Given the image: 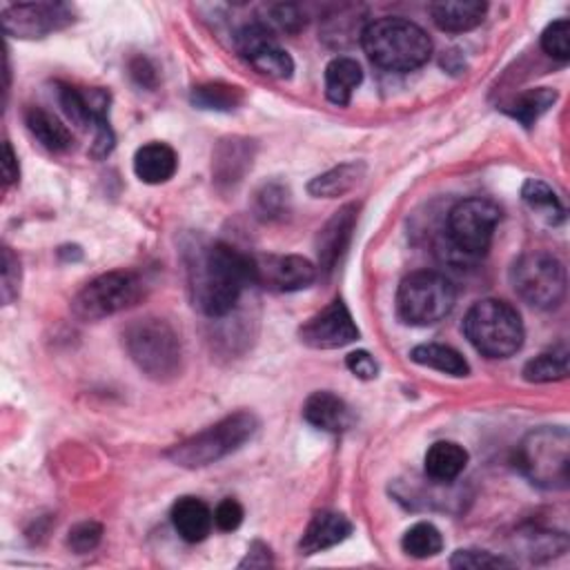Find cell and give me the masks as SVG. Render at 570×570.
Returning a JSON list of instances; mask_svg holds the SVG:
<instances>
[{"instance_id":"cell-40","label":"cell","mask_w":570,"mask_h":570,"mask_svg":"<svg viewBox=\"0 0 570 570\" xmlns=\"http://www.w3.org/2000/svg\"><path fill=\"white\" fill-rule=\"evenodd\" d=\"M272 23L283 32H299L305 25V19L297 6H279L272 12Z\"/></svg>"},{"instance_id":"cell-28","label":"cell","mask_w":570,"mask_h":570,"mask_svg":"<svg viewBox=\"0 0 570 570\" xmlns=\"http://www.w3.org/2000/svg\"><path fill=\"white\" fill-rule=\"evenodd\" d=\"M189 101H193L195 107L208 112H235L243 105L246 92L230 83H204L193 90Z\"/></svg>"},{"instance_id":"cell-23","label":"cell","mask_w":570,"mask_h":570,"mask_svg":"<svg viewBox=\"0 0 570 570\" xmlns=\"http://www.w3.org/2000/svg\"><path fill=\"white\" fill-rule=\"evenodd\" d=\"M363 176H365V165L361 160L341 163L328 169L325 174L314 176L308 183V193L317 199H336L348 195L350 189H354Z\"/></svg>"},{"instance_id":"cell-6","label":"cell","mask_w":570,"mask_h":570,"mask_svg":"<svg viewBox=\"0 0 570 570\" xmlns=\"http://www.w3.org/2000/svg\"><path fill=\"white\" fill-rule=\"evenodd\" d=\"M466 339L477 352L490 359H506L524 345V323L519 312L499 299L477 301L464 319Z\"/></svg>"},{"instance_id":"cell-42","label":"cell","mask_w":570,"mask_h":570,"mask_svg":"<svg viewBox=\"0 0 570 570\" xmlns=\"http://www.w3.org/2000/svg\"><path fill=\"white\" fill-rule=\"evenodd\" d=\"M272 550L261 543V541H255L246 555V559L239 563V568H266V566H272Z\"/></svg>"},{"instance_id":"cell-16","label":"cell","mask_w":570,"mask_h":570,"mask_svg":"<svg viewBox=\"0 0 570 570\" xmlns=\"http://www.w3.org/2000/svg\"><path fill=\"white\" fill-rule=\"evenodd\" d=\"M59 103L68 118L79 127H112L107 121L110 94L105 90H79L72 85H59Z\"/></svg>"},{"instance_id":"cell-5","label":"cell","mask_w":570,"mask_h":570,"mask_svg":"<svg viewBox=\"0 0 570 570\" xmlns=\"http://www.w3.org/2000/svg\"><path fill=\"white\" fill-rule=\"evenodd\" d=\"M257 428H259V419L252 413L241 411V413L228 415L226 419L217 422L208 431L172 446L167 450V457L180 468H189V470L206 468L239 450L248 439L255 437Z\"/></svg>"},{"instance_id":"cell-13","label":"cell","mask_w":570,"mask_h":570,"mask_svg":"<svg viewBox=\"0 0 570 570\" xmlns=\"http://www.w3.org/2000/svg\"><path fill=\"white\" fill-rule=\"evenodd\" d=\"M301 343L314 350H336L359 339V328L341 299H334L299 330Z\"/></svg>"},{"instance_id":"cell-35","label":"cell","mask_w":570,"mask_h":570,"mask_svg":"<svg viewBox=\"0 0 570 570\" xmlns=\"http://www.w3.org/2000/svg\"><path fill=\"white\" fill-rule=\"evenodd\" d=\"M453 568H510L512 561L506 557L493 555L488 550H477V548H466L457 550L450 559Z\"/></svg>"},{"instance_id":"cell-15","label":"cell","mask_w":570,"mask_h":570,"mask_svg":"<svg viewBox=\"0 0 570 570\" xmlns=\"http://www.w3.org/2000/svg\"><path fill=\"white\" fill-rule=\"evenodd\" d=\"M257 143L246 136H226L213 152V180L221 193L237 189L252 169Z\"/></svg>"},{"instance_id":"cell-8","label":"cell","mask_w":570,"mask_h":570,"mask_svg":"<svg viewBox=\"0 0 570 570\" xmlns=\"http://www.w3.org/2000/svg\"><path fill=\"white\" fill-rule=\"evenodd\" d=\"M455 303L453 281L431 270L408 274L397 292V312L408 325H435L453 312Z\"/></svg>"},{"instance_id":"cell-14","label":"cell","mask_w":570,"mask_h":570,"mask_svg":"<svg viewBox=\"0 0 570 570\" xmlns=\"http://www.w3.org/2000/svg\"><path fill=\"white\" fill-rule=\"evenodd\" d=\"M319 268L297 255H268L255 257V279L257 286H263L274 292H299L310 288L317 281Z\"/></svg>"},{"instance_id":"cell-38","label":"cell","mask_w":570,"mask_h":570,"mask_svg":"<svg viewBox=\"0 0 570 570\" xmlns=\"http://www.w3.org/2000/svg\"><path fill=\"white\" fill-rule=\"evenodd\" d=\"M246 510L237 499H224L215 510V526L224 532H232L243 524Z\"/></svg>"},{"instance_id":"cell-41","label":"cell","mask_w":570,"mask_h":570,"mask_svg":"<svg viewBox=\"0 0 570 570\" xmlns=\"http://www.w3.org/2000/svg\"><path fill=\"white\" fill-rule=\"evenodd\" d=\"M129 74L132 79L141 85V87H156L158 76H156V68L145 59V56H136L129 61Z\"/></svg>"},{"instance_id":"cell-9","label":"cell","mask_w":570,"mask_h":570,"mask_svg":"<svg viewBox=\"0 0 570 570\" xmlns=\"http://www.w3.org/2000/svg\"><path fill=\"white\" fill-rule=\"evenodd\" d=\"M515 292L537 310H552L566 297V268L543 250L521 255L510 268Z\"/></svg>"},{"instance_id":"cell-4","label":"cell","mask_w":570,"mask_h":570,"mask_svg":"<svg viewBox=\"0 0 570 570\" xmlns=\"http://www.w3.org/2000/svg\"><path fill=\"white\" fill-rule=\"evenodd\" d=\"M515 464L541 490H566L570 481V435L563 426H543L524 437Z\"/></svg>"},{"instance_id":"cell-25","label":"cell","mask_w":570,"mask_h":570,"mask_svg":"<svg viewBox=\"0 0 570 570\" xmlns=\"http://www.w3.org/2000/svg\"><path fill=\"white\" fill-rule=\"evenodd\" d=\"M361 65L350 56H339L325 68V96L330 103L345 107L352 101L354 90L361 85Z\"/></svg>"},{"instance_id":"cell-27","label":"cell","mask_w":570,"mask_h":570,"mask_svg":"<svg viewBox=\"0 0 570 570\" xmlns=\"http://www.w3.org/2000/svg\"><path fill=\"white\" fill-rule=\"evenodd\" d=\"M411 359L424 367H433V370H439L450 376H466L470 372V365L464 359V354L457 352L455 348L442 345V343L417 345V348H413Z\"/></svg>"},{"instance_id":"cell-34","label":"cell","mask_w":570,"mask_h":570,"mask_svg":"<svg viewBox=\"0 0 570 570\" xmlns=\"http://www.w3.org/2000/svg\"><path fill=\"white\" fill-rule=\"evenodd\" d=\"M541 48L548 56L557 61H568L570 59V21L559 19L550 23L543 34H541Z\"/></svg>"},{"instance_id":"cell-10","label":"cell","mask_w":570,"mask_h":570,"mask_svg":"<svg viewBox=\"0 0 570 570\" xmlns=\"http://www.w3.org/2000/svg\"><path fill=\"white\" fill-rule=\"evenodd\" d=\"M145 294V283L136 272H105L92 279L72 301V312L81 321H101L134 308Z\"/></svg>"},{"instance_id":"cell-21","label":"cell","mask_w":570,"mask_h":570,"mask_svg":"<svg viewBox=\"0 0 570 570\" xmlns=\"http://www.w3.org/2000/svg\"><path fill=\"white\" fill-rule=\"evenodd\" d=\"M303 417L310 426L325 433H345L352 426V413L348 404L332 393H314L303 406Z\"/></svg>"},{"instance_id":"cell-12","label":"cell","mask_w":570,"mask_h":570,"mask_svg":"<svg viewBox=\"0 0 570 570\" xmlns=\"http://www.w3.org/2000/svg\"><path fill=\"white\" fill-rule=\"evenodd\" d=\"M237 48L263 76L286 81L294 72V61L283 48H279L274 34L263 23L243 25L237 34Z\"/></svg>"},{"instance_id":"cell-36","label":"cell","mask_w":570,"mask_h":570,"mask_svg":"<svg viewBox=\"0 0 570 570\" xmlns=\"http://www.w3.org/2000/svg\"><path fill=\"white\" fill-rule=\"evenodd\" d=\"M103 539V526L96 521H81L76 524L70 535H68V546L76 552V555H85L92 552Z\"/></svg>"},{"instance_id":"cell-39","label":"cell","mask_w":570,"mask_h":570,"mask_svg":"<svg viewBox=\"0 0 570 570\" xmlns=\"http://www.w3.org/2000/svg\"><path fill=\"white\" fill-rule=\"evenodd\" d=\"M345 365L348 370L356 376V379H363V382H372V379L379 376V363L374 361V356L365 350H356V352H350L345 356Z\"/></svg>"},{"instance_id":"cell-32","label":"cell","mask_w":570,"mask_h":570,"mask_svg":"<svg viewBox=\"0 0 570 570\" xmlns=\"http://www.w3.org/2000/svg\"><path fill=\"white\" fill-rule=\"evenodd\" d=\"M402 548L408 557L428 559V557H435V555L442 552L444 537L433 524L419 521V524H415L413 528L406 530V535L402 539Z\"/></svg>"},{"instance_id":"cell-29","label":"cell","mask_w":570,"mask_h":570,"mask_svg":"<svg viewBox=\"0 0 570 570\" xmlns=\"http://www.w3.org/2000/svg\"><path fill=\"white\" fill-rule=\"evenodd\" d=\"M252 210L255 217L266 224L286 219L290 215V189L279 180L263 183L255 193Z\"/></svg>"},{"instance_id":"cell-7","label":"cell","mask_w":570,"mask_h":570,"mask_svg":"<svg viewBox=\"0 0 570 570\" xmlns=\"http://www.w3.org/2000/svg\"><path fill=\"white\" fill-rule=\"evenodd\" d=\"M501 221V210L488 199H466L448 215L446 248L448 261L473 263L484 257Z\"/></svg>"},{"instance_id":"cell-3","label":"cell","mask_w":570,"mask_h":570,"mask_svg":"<svg viewBox=\"0 0 570 570\" xmlns=\"http://www.w3.org/2000/svg\"><path fill=\"white\" fill-rule=\"evenodd\" d=\"M123 345L134 365L154 382H172L183 367V348L176 330L158 319H134L123 330Z\"/></svg>"},{"instance_id":"cell-24","label":"cell","mask_w":570,"mask_h":570,"mask_svg":"<svg viewBox=\"0 0 570 570\" xmlns=\"http://www.w3.org/2000/svg\"><path fill=\"white\" fill-rule=\"evenodd\" d=\"M426 475L437 484H453L468 466V453L464 446L455 442H437L428 448L426 459Z\"/></svg>"},{"instance_id":"cell-18","label":"cell","mask_w":570,"mask_h":570,"mask_svg":"<svg viewBox=\"0 0 570 570\" xmlns=\"http://www.w3.org/2000/svg\"><path fill=\"white\" fill-rule=\"evenodd\" d=\"M352 532V524L345 515L332 512V510H321L312 517L308 524L301 541H299V552L301 555H317L328 548L339 546L345 541Z\"/></svg>"},{"instance_id":"cell-20","label":"cell","mask_w":570,"mask_h":570,"mask_svg":"<svg viewBox=\"0 0 570 570\" xmlns=\"http://www.w3.org/2000/svg\"><path fill=\"white\" fill-rule=\"evenodd\" d=\"M172 524L180 539H185L187 543H199L213 532L215 512L204 499L180 497L172 506Z\"/></svg>"},{"instance_id":"cell-22","label":"cell","mask_w":570,"mask_h":570,"mask_svg":"<svg viewBox=\"0 0 570 570\" xmlns=\"http://www.w3.org/2000/svg\"><path fill=\"white\" fill-rule=\"evenodd\" d=\"M178 169V156L167 143H147L134 154V174L147 185L167 183Z\"/></svg>"},{"instance_id":"cell-1","label":"cell","mask_w":570,"mask_h":570,"mask_svg":"<svg viewBox=\"0 0 570 570\" xmlns=\"http://www.w3.org/2000/svg\"><path fill=\"white\" fill-rule=\"evenodd\" d=\"M187 281L195 308L208 319L228 317L248 286H257L255 257L215 241L197 246L187 259Z\"/></svg>"},{"instance_id":"cell-37","label":"cell","mask_w":570,"mask_h":570,"mask_svg":"<svg viewBox=\"0 0 570 570\" xmlns=\"http://www.w3.org/2000/svg\"><path fill=\"white\" fill-rule=\"evenodd\" d=\"M21 292V261L10 250L3 248V303L10 305Z\"/></svg>"},{"instance_id":"cell-33","label":"cell","mask_w":570,"mask_h":570,"mask_svg":"<svg viewBox=\"0 0 570 570\" xmlns=\"http://www.w3.org/2000/svg\"><path fill=\"white\" fill-rule=\"evenodd\" d=\"M521 199L530 210H537V213H543L546 217H550L552 224L563 221V215H566L563 206L548 183H543L539 178H528L521 187Z\"/></svg>"},{"instance_id":"cell-30","label":"cell","mask_w":570,"mask_h":570,"mask_svg":"<svg viewBox=\"0 0 570 570\" xmlns=\"http://www.w3.org/2000/svg\"><path fill=\"white\" fill-rule=\"evenodd\" d=\"M568 376V352L563 348L543 352L530 359L524 367V379L530 384H552L563 382Z\"/></svg>"},{"instance_id":"cell-26","label":"cell","mask_w":570,"mask_h":570,"mask_svg":"<svg viewBox=\"0 0 570 570\" xmlns=\"http://www.w3.org/2000/svg\"><path fill=\"white\" fill-rule=\"evenodd\" d=\"M25 125L30 134L50 152H68L74 143L68 125H63L61 118H56L52 112L43 107H30L25 112Z\"/></svg>"},{"instance_id":"cell-17","label":"cell","mask_w":570,"mask_h":570,"mask_svg":"<svg viewBox=\"0 0 570 570\" xmlns=\"http://www.w3.org/2000/svg\"><path fill=\"white\" fill-rule=\"evenodd\" d=\"M356 217H359V208L348 204V206L339 208L330 217V221L319 230L317 257H319V270L323 274H330L334 270L336 261L348 250L352 232L356 228Z\"/></svg>"},{"instance_id":"cell-11","label":"cell","mask_w":570,"mask_h":570,"mask_svg":"<svg viewBox=\"0 0 570 570\" xmlns=\"http://www.w3.org/2000/svg\"><path fill=\"white\" fill-rule=\"evenodd\" d=\"M74 23V10L65 3H19L3 10V30L14 39H43Z\"/></svg>"},{"instance_id":"cell-2","label":"cell","mask_w":570,"mask_h":570,"mask_svg":"<svg viewBox=\"0 0 570 570\" xmlns=\"http://www.w3.org/2000/svg\"><path fill=\"white\" fill-rule=\"evenodd\" d=\"M361 48L367 59L388 72H413L433 54L431 37L406 19L386 17L367 23L361 32Z\"/></svg>"},{"instance_id":"cell-19","label":"cell","mask_w":570,"mask_h":570,"mask_svg":"<svg viewBox=\"0 0 570 570\" xmlns=\"http://www.w3.org/2000/svg\"><path fill=\"white\" fill-rule=\"evenodd\" d=\"M488 6L479 0H439L431 6V17L442 32L464 34L479 28L486 19Z\"/></svg>"},{"instance_id":"cell-43","label":"cell","mask_w":570,"mask_h":570,"mask_svg":"<svg viewBox=\"0 0 570 570\" xmlns=\"http://www.w3.org/2000/svg\"><path fill=\"white\" fill-rule=\"evenodd\" d=\"M3 176H6V183H8V185L17 183V178H19V158H17V154H14V149H12V145H10V143H6Z\"/></svg>"},{"instance_id":"cell-31","label":"cell","mask_w":570,"mask_h":570,"mask_svg":"<svg viewBox=\"0 0 570 570\" xmlns=\"http://www.w3.org/2000/svg\"><path fill=\"white\" fill-rule=\"evenodd\" d=\"M557 103V92L550 87H535L524 92L512 107H508V114L519 121L524 127H532L552 105Z\"/></svg>"}]
</instances>
